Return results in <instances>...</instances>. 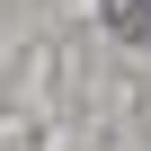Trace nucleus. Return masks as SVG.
<instances>
[{
  "instance_id": "nucleus-1",
  "label": "nucleus",
  "mask_w": 151,
  "mask_h": 151,
  "mask_svg": "<svg viewBox=\"0 0 151 151\" xmlns=\"http://www.w3.org/2000/svg\"><path fill=\"white\" fill-rule=\"evenodd\" d=\"M107 18H116L124 36H151V0H107Z\"/></svg>"
}]
</instances>
